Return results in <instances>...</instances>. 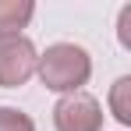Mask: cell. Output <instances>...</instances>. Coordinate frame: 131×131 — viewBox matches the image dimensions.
Masks as SVG:
<instances>
[{
  "label": "cell",
  "mask_w": 131,
  "mask_h": 131,
  "mask_svg": "<svg viewBox=\"0 0 131 131\" xmlns=\"http://www.w3.org/2000/svg\"><path fill=\"white\" fill-rule=\"evenodd\" d=\"M117 39L124 50H131V4H124L121 14H117Z\"/></svg>",
  "instance_id": "52a82bcc"
},
{
  "label": "cell",
  "mask_w": 131,
  "mask_h": 131,
  "mask_svg": "<svg viewBox=\"0 0 131 131\" xmlns=\"http://www.w3.org/2000/svg\"><path fill=\"white\" fill-rule=\"evenodd\" d=\"M0 131H36L32 117L18 106H0Z\"/></svg>",
  "instance_id": "8992f818"
},
{
  "label": "cell",
  "mask_w": 131,
  "mask_h": 131,
  "mask_svg": "<svg viewBox=\"0 0 131 131\" xmlns=\"http://www.w3.org/2000/svg\"><path fill=\"white\" fill-rule=\"evenodd\" d=\"M53 128L57 131H103V106L96 96L74 92L60 96L53 106Z\"/></svg>",
  "instance_id": "3957f363"
},
{
  "label": "cell",
  "mask_w": 131,
  "mask_h": 131,
  "mask_svg": "<svg viewBox=\"0 0 131 131\" xmlns=\"http://www.w3.org/2000/svg\"><path fill=\"white\" fill-rule=\"evenodd\" d=\"M32 14H36L32 0H0V36H21Z\"/></svg>",
  "instance_id": "277c9868"
},
{
  "label": "cell",
  "mask_w": 131,
  "mask_h": 131,
  "mask_svg": "<svg viewBox=\"0 0 131 131\" xmlns=\"http://www.w3.org/2000/svg\"><path fill=\"white\" fill-rule=\"evenodd\" d=\"M36 74L50 92H60V96H74L89 85L92 78V57H89L85 46L74 43H53L46 46L36 60Z\"/></svg>",
  "instance_id": "6da1fadb"
},
{
  "label": "cell",
  "mask_w": 131,
  "mask_h": 131,
  "mask_svg": "<svg viewBox=\"0 0 131 131\" xmlns=\"http://www.w3.org/2000/svg\"><path fill=\"white\" fill-rule=\"evenodd\" d=\"M110 113L117 117V124L121 128H131V74H121L113 85H110Z\"/></svg>",
  "instance_id": "5b68a950"
},
{
  "label": "cell",
  "mask_w": 131,
  "mask_h": 131,
  "mask_svg": "<svg viewBox=\"0 0 131 131\" xmlns=\"http://www.w3.org/2000/svg\"><path fill=\"white\" fill-rule=\"evenodd\" d=\"M36 43L28 36H0V89H18L36 74Z\"/></svg>",
  "instance_id": "7a4b0ae2"
}]
</instances>
